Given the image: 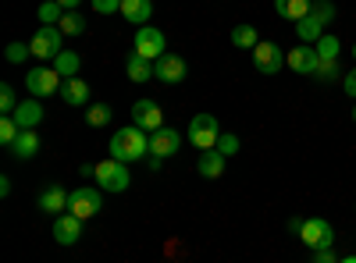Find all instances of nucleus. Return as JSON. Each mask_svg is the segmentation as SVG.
<instances>
[{"instance_id": "1", "label": "nucleus", "mask_w": 356, "mask_h": 263, "mask_svg": "<svg viewBox=\"0 0 356 263\" xmlns=\"http://www.w3.org/2000/svg\"><path fill=\"white\" fill-rule=\"evenodd\" d=\"M150 153V132H143L139 125H129V128H118L111 135V157L122 160V164H132V160H143Z\"/></svg>"}, {"instance_id": "2", "label": "nucleus", "mask_w": 356, "mask_h": 263, "mask_svg": "<svg viewBox=\"0 0 356 263\" xmlns=\"http://www.w3.org/2000/svg\"><path fill=\"white\" fill-rule=\"evenodd\" d=\"M332 18H335V4H332V0H314V11L296 22V36H300V43L314 46L324 36V25H328Z\"/></svg>"}, {"instance_id": "3", "label": "nucleus", "mask_w": 356, "mask_h": 263, "mask_svg": "<svg viewBox=\"0 0 356 263\" xmlns=\"http://www.w3.org/2000/svg\"><path fill=\"white\" fill-rule=\"evenodd\" d=\"M189 142L196 146V150H218V139H221V125L214 114H193V121H189Z\"/></svg>"}, {"instance_id": "4", "label": "nucleus", "mask_w": 356, "mask_h": 263, "mask_svg": "<svg viewBox=\"0 0 356 263\" xmlns=\"http://www.w3.org/2000/svg\"><path fill=\"white\" fill-rule=\"evenodd\" d=\"M132 185V174H129V164L122 160H100L97 164V189H107V192H125Z\"/></svg>"}, {"instance_id": "5", "label": "nucleus", "mask_w": 356, "mask_h": 263, "mask_svg": "<svg viewBox=\"0 0 356 263\" xmlns=\"http://www.w3.org/2000/svg\"><path fill=\"white\" fill-rule=\"evenodd\" d=\"M104 207V192L100 189H89V185H79L72 189L68 196V214H75L79 221H89V217H97Z\"/></svg>"}, {"instance_id": "6", "label": "nucleus", "mask_w": 356, "mask_h": 263, "mask_svg": "<svg viewBox=\"0 0 356 263\" xmlns=\"http://www.w3.org/2000/svg\"><path fill=\"white\" fill-rule=\"evenodd\" d=\"M300 242H303L307 249H314V253L332 249V246H335V228L324 221V217H310V221H303V228H300Z\"/></svg>"}, {"instance_id": "7", "label": "nucleus", "mask_w": 356, "mask_h": 263, "mask_svg": "<svg viewBox=\"0 0 356 263\" xmlns=\"http://www.w3.org/2000/svg\"><path fill=\"white\" fill-rule=\"evenodd\" d=\"M61 85H65V78L57 75L54 68H33L25 75V90H29V96H36V100H47L54 93H61Z\"/></svg>"}, {"instance_id": "8", "label": "nucleus", "mask_w": 356, "mask_h": 263, "mask_svg": "<svg viewBox=\"0 0 356 263\" xmlns=\"http://www.w3.org/2000/svg\"><path fill=\"white\" fill-rule=\"evenodd\" d=\"M29 46H33V57H40V61H54V57L65 50V33L57 25H43L40 33L29 40Z\"/></svg>"}, {"instance_id": "9", "label": "nucleus", "mask_w": 356, "mask_h": 263, "mask_svg": "<svg viewBox=\"0 0 356 263\" xmlns=\"http://www.w3.org/2000/svg\"><path fill=\"white\" fill-rule=\"evenodd\" d=\"M164 46H168V40H164L161 28H154V25H143L139 33H136V53L146 57V61H157V57H164V53H168Z\"/></svg>"}, {"instance_id": "10", "label": "nucleus", "mask_w": 356, "mask_h": 263, "mask_svg": "<svg viewBox=\"0 0 356 263\" xmlns=\"http://www.w3.org/2000/svg\"><path fill=\"white\" fill-rule=\"evenodd\" d=\"M82 228H86V221H79L75 214H57L54 224H50V235H54L57 246H79Z\"/></svg>"}, {"instance_id": "11", "label": "nucleus", "mask_w": 356, "mask_h": 263, "mask_svg": "<svg viewBox=\"0 0 356 263\" xmlns=\"http://www.w3.org/2000/svg\"><path fill=\"white\" fill-rule=\"evenodd\" d=\"M132 125H139L143 132H157L164 128V110L157 100H136L132 103Z\"/></svg>"}, {"instance_id": "12", "label": "nucleus", "mask_w": 356, "mask_h": 263, "mask_svg": "<svg viewBox=\"0 0 356 263\" xmlns=\"http://www.w3.org/2000/svg\"><path fill=\"white\" fill-rule=\"evenodd\" d=\"M178 150H182V132H175V128H157V132H150V157H161V160H168V157H175Z\"/></svg>"}, {"instance_id": "13", "label": "nucleus", "mask_w": 356, "mask_h": 263, "mask_svg": "<svg viewBox=\"0 0 356 263\" xmlns=\"http://www.w3.org/2000/svg\"><path fill=\"white\" fill-rule=\"evenodd\" d=\"M253 65L260 75H278L285 68V53L278 50V43H260L253 50Z\"/></svg>"}, {"instance_id": "14", "label": "nucleus", "mask_w": 356, "mask_h": 263, "mask_svg": "<svg viewBox=\"0 0 356 263\" xmlns=\"http://www.w3.org/2000/svg\"><path fill=\"white\" fill-rule=\"evenodd\" d=\"M189 71H186V61L178 53H164V57H157L154 61V78H161V82H168V85H178Z\"/></svg>"}, {"instance_id": "15", "label": "nucleus", "mask_w": 356, "mask_h": 263, "mask_svg": "<svg viewBox=\"0 0 356 263\" xmlns=\"http://www.w3.org/2000/svg\"><path fill=\"white\" fill-rule=\"evenodd\" d=\"M285 65H289L296 75H314L317 65H321V57H317V50H314L310 43H303V46H292V50L285 53Z\"/></svg>"}, {"instance_id": "16", "label": "nucleus", "mask_w": 356, "mask_h": 263, "mask_svg": "<svg viewBox=\"0 0 356 263\" xmlns=\"http://www.w3.org/2000/svg\"><path fill=\"white\" fill-rule=\"evenodd\" d=\"M68 189H61V185H50V189H43L40 192V210L43 214H50V217H57V214H68Z\"/></svg>"}, {"instance_id": "17", "label": "nucleus", "mask_w": 356, "mask_h": 263, "mask_svg": "<svg viewBox=\"0 0 356 263\" xmlns=\"http://www.w3.org/2000/svg\"><path fill=\"white\" fill-rule=\"evenodd\" d=\"M57 96H61L68 107H89V96H93V93H89V85L75 75V78H65V85H61V93H57Z\"/></svg>"}, {"instance_id": "18", "label": "nucleus", "mask_w": 356, "mask_h": 263, "mask_svg": "<svg viewBox=\"0 0 356 263\" xmlns=\"http://www.w3.org/2000/svg\"><path fill=\"white\" fill-rule=\"evenodd\" d=\"M11 118H15L22 128H36V125H43V103H40L36 96H29V100L18 103V110L11 114Z\"/></svg>"}, {"instance_id": "19", "label": "nucleus", "mask_w": 356, "mask_h": 263, "mask_svg": "<svg viewBox=\"0 0 356 263\" xmlns=\"http://www.w3.org/2000/svg\"><path fill=\"white\" fill-rule=\"evenodd\" d=\"M8 150L15 153V160H33V157L40 153V135H36L33 128H22V135L8 146Z\"/></svg>"}, {"instance_id": "20", "label": "nucleus", "mask_w": 356, "mask_h": 263, "mask_svg": "<svg viewBox=\"0 0 356 263\" xmlns=\"http://www.w3.org/2000/svg\"><path fill=\"white\" fill-rule=\"evenodd\" d=\"M225 164H228V157H225L221 150H203L200 160H196V171L203 174V178H221Z\"/></svg>"}, {"instance_id": "21", "label": "nucleus", "mask_w": 356, "mask_h": 263, "mask_svg": "<svg viewBox=\"0 0 356 263\" xmlns=\"http://www.w3.org/2000/svg\"><path fill=\"white\" fill-rule=\"evenodd\" d=\"M150 15H154V4L150 0H122V18L125 22H132V25H146L150 22Z\"/></svg>"}, {"instance_id": "22", "label": "nucleus", "mask_w": 356, "mask_h": 263, "mask_svg": "<svg viewBox=\"0 0 356 263\" xmlns=\"http://www.w3.org/2000/svg\"><path fill=\"white\" fill-rule=\"evenodd\" d=\"M50 68L61 75V78H75V75L82 71V57H79L75 50H61V53H57L54 61H50Z\"/></svg>"}, {"instance_id": "23", "label": "nucleus", "mask_w": 356, "mask_h": 263, "mask_svg": "<svg viewBox=\"0 0 356 263\" xmlns=\"http://www.w3.org/2000/svg\"><path fill=\"white\" fill-rule=\"evenodd\" d=\"M275 11L289 22H300L314 11V0H275Z\"/></svg>"}, {"instance_id": "24", "label": "nucleus", "mask_w": 356, "mask_h": 263, "mask_svg": "<svg viewBox=\"0 0 356 263\" xmlns=\"http://www.w3.org/2000/svg\"><path fill=\"white\" fill-rule=\"evenodd\" d=\"M125 71L132 82H150L154 78V61H146V57H139L136 50L129 53V61H125Z\"/></svg>"}, {"instance_id": "25", "label": "nucleus", "mask_w": 356, "mask_h": 263, "mask_svg": "<svg viewBox=\"0 0 356 263\" xmlns=\"http://www.w3.org/2000/svg\"><path fill=\"white\" fill-rule=\"evenodd\" d=\"M232 46H239V50H257V46H260L257 28H253V25H235V28H232Z\"/></svg>"}, {"instance_id": "26", "label": "nucleus", "mask_w": 356, "mask_h": 263, "mask_svg": "<svg viewBox=\"0 0 356 263\" xmlns=\"http://www.w3.org/2000/svg\"><path fill=\"white\" fill-rule=\"evenodd\" d=\"M111 118H114V110H111L107 103H89V107H86V121L93 125V128H107Z\"/></svg>"}, {"instance_id": "27", "label": "nucleus", "mask_w": 356, "mask_h": 263, "mask_svg": "<svg viewBox=\"0 0 356 263\" xmlns=\"http://www.w3.org/2000/svg\"><path fill=\"white\" fill-rule=\"evenodd\" d=\"M314 50H317L321 61H339V50H342V43H339V36H321V40L314 43Z\"/></svg>"}, {"instance_id": "28", "label": "nucleus", "mask_w": 356, "mask_h": 263, "mask_svg": "<svg viewBox=\"0 0 356 263\" xmlns=\"http://www.w3.org/2000/svg\"><path fill=\"white\" fill-rule=\"evenodd\" d=\"M36 18H40L43 25H61V18H65V8L57 4V0H43V4H40V11H36Z\"/></svg>"}, {"instance_id": "29", "label": "nucleus", "mask_w": 356, "mask_h": 263, "mask_svg": "<svg viewBox=\"0 0 356 263\" xmlns=\"http://www.w3.org/2000/svg\"><path fill=\"white\" fill-rule=\"evenodd\" d=\"M57 28H61L65 36H82L86 33V18L79 11H65V18H61V25H57Z\"/></svg>"}, {"instance_id": "30", "label": "nucleus", "mask_w": 356, "mask_h": 263, "mask_svg": "<svg viewBox=\"0 0 356 263\" xmlns=\"http://www.w3.org/2000/svg\"><path fill=\"white\" fill-rule=\"evenodd\" d=\"M18 93H15V85L11 82H4V85H0V110H4V118H11V114L18 110Z\"/></svg>"}, {"instance_id": "31", "label": "nucleus", "mask_w": 356, "mask_h": 263, "mask_svg": "<svg viewBox=\"0 0 356 263\" xmlns=\"http://www.w3.org/2000/svg\"><path fill=\"white\" fill-rule=\"evenodd\" d=\"M314 78H321V82H335V78H346V75H342L339 61H321L317 71H314Z\"/></svg>"}, {"instance_id": "32", "label": "nucleus", "mask_w": 356, "mask_h": 263, "mask_svg": "<svg viewBox=\"0 0 356 263\" xmlns=\"http://www.w3.org/2000/svg\"><path fill=\"white\" fill-rule=\"evenodd\" d=\"M18 135H22V125H18L15 118H0V142H4V146H11Z\"/></svg>"}, {"instance_id": "33", "label": "nucleus", "mask_w": 356, "mask_h": 263, "mask_svg": "<svg viewBox=\"0 0 356 263\" xmlns=\"http://www.w3.org/2000/svg\"><path fill=\"white\" fill-rule=\"evenodd\" d=\"M29 53H33V46H29V43H8V50H4V57H8L11 65L29 61Z\"/></svg>"}, {"instance_id": "34", "label": "nucleus", "mask_w": 356, "mask_h": 263, "mask_svg": "<svg viewBox=\"0 0 356 263\" xmlns=\"http://www.w3.org/2000/svg\"><path fill=\"white\" fill-rule=\"evenodd\" d=\"M218 150H221L225 157H235V153H239V139H235L232 132H221V139H218Z\"/></svg>"}, {"instance_id": "35", "label": "nucleus", "mask_w": 356, "mask_h": 263, "mask_svg": "<svg viewBox=\"0 0 356 263\" xmlns=\"http://www.w3.org/2000/svg\"><path fill=\"white\" fill-rule=\"evenodd\" d=\"M93 4L97 15H114V11H122V0H89Z\"/></svg>"}, {"instance_id": "36", "label": "nucleus", "mask_w": 356, "mask_h": 263, "mask_svg": "<svg viewBox=\"0 0 356 263\" xmlns=\"http://www.w3.org/2000/svg\"><path fill=\"white\" fill-rule=\"evenodd\" d=\"M342 90H346V96H349V100H356V68H353V71H346Z\"/></svg>"}, {"instance_id": "37", "label": "nucleus", "mask_w": 356, "mask_h": 263, "mask_svg": "<svg viewBox=\"0 0 356 263\" xmlns=\"http://www.w3.org/2000/svg\"><path fill=\"white\" fill-rule=\"evenodd\" d=\"M314 263H335L332 249H321V253H314Z\"/></svg>"}, {"instance_id": "38", "label": "nucleus", "mask_w": 356, "mask_h": 263, "mask_svg": "<svg viewBox=\"0 0 356 263\" xmlns=\"http://www.w3.org/2000/svg\"><path fill=\"white\" fill-rule=\"evenodd\" d=\"M79 174L82 178H97V164H79Z\"/></svg>"}, {"instance_id": "39", "label": "nucleus", "mask_w": 356, "mask_h": 263, "mask_svg": "<svg viewBox=\"0 0 356 263\" xmlns=\"http://www.w3.org/2000/svg\"><path fill=\"white\" fill-rule=\"evenodd\" d=\"M57 4H61L65 11H79V4H82V0H57Z\"/></svg>"}, {"instance_id": "40", "label": "nucleus", "mask_w": 356, "mask_h": 263, "mask_svg": "<svg viewBox=\"0 0 356 263\" xmlns=\"http://www.w3.org/2000/svg\"><path fill=\"white\" fill-rule=\"evenodd\" d=\"M300 228H303V221H300V217H292V221H289V231H292V235H300Z\"/></svg>"}, {"instance_id": "41", "label": "nucleus", "mask_w": 356, "mask_h": 263, "mask_svg": "<svg viewBox=\"0 0 356 263\" xmlns=\"http://www.w3.org/2000/svg\"><path fill=\"white\" fill-rule=\"evenodd\" d=\"M0 196H11V178H0Z\"/></svg>"}, {"instance_id": "42", "label": "nucleus", "mask_w": 356, "mask_h": 263, "mask_svg": "<svg viewBox=\"0 0 356 263\" xmlns=\"http://www.w3.org/2000/svg\"><path fill=\"white\" fill-rule=\"evenodd\" d=\"M339 263H356V256H346V260H339Z\"/></svg>"}, {"instance_id": "43", "label": "nucleus", "mask_w": 356, "mask_h": 263, "mask_svg": "<svg viewBox=\"0 0 356 263\" xmlns=\"http://www.w3.org/2000/svg\"><path fill=\"white\" fill-rule=\"evenodd\" d=\"M353 121H356V103H353Z\"/></svg>"}, {"instance_id": "44", "label": "nucleus", "mask_w": 356, "mask_h": 263, "mask_svg": "<svg viewBox=\"0 0 356 263\" xmlns=\"http://www.w3.org/2000/svg\"><path fill=\"white\" fill-rule=\"evenodd\" d=\"M353 57H356V46H353Z\"/></svg>"}, {"instance_id": "45", "label": "nucleus", "mask_w": 356, "mask_h": 263, "mask_svg": "<svg viewBox=\"0 0 356 263\" xmlns=\"http://www.w3.org/2000/svg\"><path fill=\"white\" fill-rule=\"evenodd\" d=\"M353 210H356V203H353Z\"/></svg>"}]
</instances>
